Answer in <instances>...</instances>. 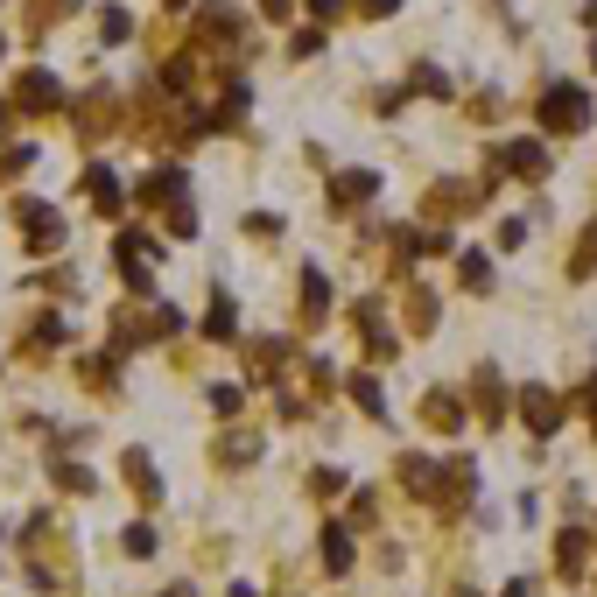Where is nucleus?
Segmentation results:
<instances>
[{"label":"nucleus","instance_id":"nucleus-1","mask_svg":"<svg viewBox=\"0 0 597 597\" xmlns=\"http://www.w3.org/2000/svg\"><path fill=\"white\" fill-rule=\"evenodd\" d=\"M366 7H373V15H387V7H394V0H366Z\"/></svg>","mask_w":597,"mask_h":597}]
</instances>
